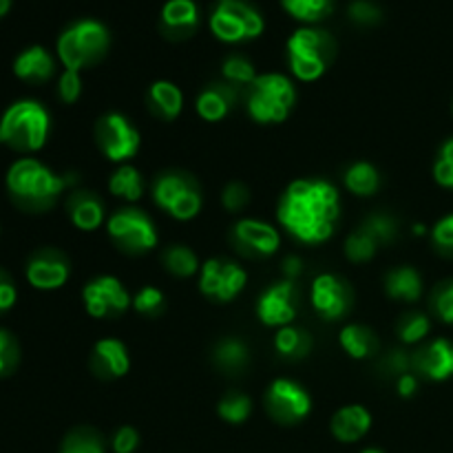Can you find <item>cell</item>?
Returning a JSON list of instances; mask_svg holds the SVG:
<instances>
[{
    "label": "cell",
    "mask_w": 453,
    "mask_h": 453,
    "mask_svg": "<svg viewBox=\"0 0 453 453\" xmlns=\"http://www.w3.org/2000/svg\"><path fill=\"white\" fill-rule=\"evenodd\" d=\"M140 445V434L133 427H119L113 436V451L115 453H133Z\"/></svg>",
    "instance_id": "obj_48"
},
{
    "label": "cell",
    "mask_w": 453,
    "mask_h": 453,
    "mask_svg": "<svg viewBox=\"0 0 453 453\" xmlns=\"http://www.w3.org/2000/svg\"><path fill=\"white\" fill-rule=\"evenodd\" d=\"M149 109L153 111L155 118L173 122L180 118L181 109H184V93L175 82L157 80L149 88Z\"/></svg>",
    "instance_id": "obj_25"
},
{
    "label": "cell",
    "mask_w": 453,
    "mask_h": 453,
    "mask_svg": "<svg viewBox=\"0 0 453 453\" xmlns=\"http://www.w3.org/2000/svg\"><path fill=\"white\" fill-rule=\"evenodd\" d=\"M310 299L314 310L321 314L326 321H339L352 310L354 295L352 288L345 283V279L336 277L332 273L319 274L310 288Z\"/></svg>",
    "instance_id": "obj_14"
},
{
    "label": "cell",
    "mask_w": 453,
    "mask_h": 453,
    "mask_svg": "<svg viewBox=\"0 0 453 453\" xmlns=\"http://www.w3.org/2000/svg\"><path fill=\"white\" fill-rule=\"evenodd\" d=\"M217 411H219L221 420H226L230 425H239L243 420H248V416L252 411V403L243 394H228V396H224L219 401Z\"/></svg>",
    "instance_id": "obj_37"
},
{
    "label": "cell",
    "mask_w": 453,
    "mask_h": 453,
    "mask_svg": "<svg viewBox=\"0 0 453 453\" xmlns=\"http://www.w3.org/2000/svg\"><path fill=\"white\" fill-rule=\"evenodd\" d=\"M385 290L392 299L396 301H407V303H414L423 295V279L410 265H403V268H394L392 273L385 279Z\"/></svg>",
    "instance_id": "obj_28"
},
{
    "label": "cell",
    "mask_w": 453,
    "mask_h": 453,
    "mask_svg": "<svg viewBox=\"0 0 453 453\" xmlns=\"http://www.w3.org/2000/svg\"><path fill=\"white\" fill-rule=\"evenodd\" d=\"M349 18H352L354 22H358V25H376V22L383 18V12H380L379 4L372 3V0H354V3L349 4Z\"/></svg>",
    "instance_id": "obj_45"
},
{
    "label": "cell",
    "mask_w": 453,
    "mask_h": 453,
    "mask_svg": "<svg viewBox=\"0 0 453 453\" xmlns=\"http://www.w3.org/2000/svg\"><path fill=\"white\" fill-rule=\"evenodd\" d=\"M396 389H398V394H401V396L410 398V396H414L416 389H418V380H416L414 374H410V372H407V374L398 376Z\"/></svg>",
    "instance_id": "obj_51"
},
{
    "label": "cell",
    "mask_w": 453,
    "mask_h": 453,
    "mask_svg": "<svg viewBox=\"0 0 453 453\" xmlns=\"http://www.w3.org/2000/svg\"><path fill=\"white\" fill-rule=\"evenodd\" d=\"M361 453H383L380 449H365V451H361Z\"/></svg>",
    "instance_id": "obj_54"
},
{
    "label": "cell",
    "mask_w": 453,
    "mask_h": 453,
    "mask_svg": "<svg viewBox=\"0 0 453 453\" xmlns=\"http://www.w3.org/2000/svg\"><path fill=\"white\" fill-rule=\"evenodd\" d=\"M221 73H224V80L233 87H250L257 80L255 66L248 58L243 56H230L226 58L224 65H221Z\"/></svg>",
    "instance_id": "obj_35"
},
{
    "label": "cell",
    "mask_w": 453,
    "mask_h": 453,
    "mask_svg": "<svg viewBox=\"0 0 453 453\" xmlns=\"http://www.w3.org/2000/svg\"><path fill=\"white\" fill-rule=\"evenodd\" d=\"M383 365L388 367L389 374L403 376V374H407V370H410V367H411V357H407V354L403 352V349H392V352H389L388 357H385Z\"/></svg>",
    "instance_id": "obj_49"
},
{
    "label": "cell",
    "mask_w": 453,
    "mask_h": 453,
    "mask_svg": "<svg viewBox=\"0 0 453 453\" xmlns=\"http://www.w3.org/2000/svg\"><path fill=\"white\" fill-rule=\"evenodd\" d=\"M234 248L242 255L252 257V259H261V257H273L279 250V233L274 226L265 224L259 219H242L234 224L233 234Z\"/></svg>",
    "instance_id": "obj_16"
},
{
    "label": "cell",
    "mask_w": 453,
    "mask_h": 453,
    "mask_svg": "<svg viewBox=\"0 0 453 453\" xmlns=\"http://www.w3.org/2000/svg\"><path fill=\"white\" fill-rule=\"evenodd\" d=\"M277 217L299 242L323 243L341 219V195L326 180H296L279 199Z\"/></svg>",
    "instance_id": "obj_1"
},
{
    "label": "cell",
    "mask_w": 453,
    "mask_h": 453,
    "mask_svg": "<svg viewBox=\"0 0 453 453\" xmlns=\"http://www.w3.org/2000/svg\"><path fill=\"white\" fill-rule=\"evenodd\" d=\"M109 190L111 195L124 199V202H137L144 195V180H142L140 171L135 166L122 164L109 177Z\"/></svg>",
    "instance_id": "obj_31"
},
{
    "label": "cell",
    "mask_w": 453,
    "mask_h": 453,
    "mask_svg": "<svg viewBox=\"0 0 453 453\" xmlns=\"http://www.w3.org/2000/svg\"><path fill=\"white\" fill-rule=\"evenodd\" d=\"M58 96L65 104H73L75 100H80L82 96V78H80V71L65 69V73L60 75V82H58Z\"/></svg>",
    "instance_id": "obj_44"
},
{
    "label": "cell",
    "mask_w": 453,
    "mask_h": 453,
    "mask_svg": "<svg viewBox=\"0 0 453 453\" xmlns=\"http://www.w3.org/2000/svg\"><path fill=\"white\" fill-rule=\"evenodd\" d=\"M211 29L224 42H242L264 31V18L243 0H219L212 9Z\"/></svg>",
    "instance_id": "obj_9"
},
{
    "label": "cell",
    "mask_w": 453,
    "mask_h": 453,
    "mask_svg": "<svg viewBox=\"0 0 453 453\" xmlns=\"http://www.w3.org/2000/svg\"><path fill=\"white\" fill-rule=\"evenodd\" d=\"M153 199L173 219L190 221L199 215L203 206L202 190L197 181L186 173L168 171L155 180Z\"/></svg>",
    "instance_id": "obj_7"
},
{
    "label": "cell",
    "mask_w": 453,
    "mask_h": 453,
    "mask_svg": "<svg viewBox=\"0 0 453 453\" xmlns=\"http://www.w3.org/2000/svg\"><path fill=\"white\" fill-rule=\"evenodd\" d=\"M71 274V265L62 252L47 248L35 252L27 264V281L35 290H58L66 283Z\"/></svg>",
    "instance_id": "obj_17"
},
{
    "label": "cell",
    "mask_w": 453,
    "mask_h": 453,
    "mask_svg": "<svg viewBox=\"0 0 453 453\" xmlns=\"http://www.w3.org/2000/svg\"><path fill=\"white\" fill-rule=\"evenodd\" d=\"M248 283L246 270L239 264L230 259H208L202 265L199 273V290L206 295L208 299L219 301V303H228L234 301L243 292Z\"/></svg>",
    "instance_id": "obj_11"
},
{
    "label": "cell",
    "mask_w": 453,
    "mask_h": 453,
    "mask_svg": "<svg viewBox=\"0 0 453 453\" xmlns=\"http://www.w3.org/2000/svg\"><path fill=\"white\" fill-rule=\"evenodd\" d=\"M162 264L173 277L180 279H188L193 277L195 273L199 270V259L190 248L186 246H171L164 250L162 255Z\"/></svg>",
    "instance_id": "obj_32"
},
{
    "label": "cell",
    "mask_w": 453,
    "mask_h": 453,
    "mask_svg": "<svg viewBox=\"0 0 453 453\" xmlns=\"http://www.w3.org/2000/svg\"><path fill=\"white\" fill-rule=\"evenodd\" d=\"M434 177L442 188L453 190V140L445 142L438 155L436 164H434Z\"/></svg>",
    "instance_id": "obj_41"
},
{
    "label": "cell",
    "mask_w": 453,
    "mask_h": 453,
    "mask_svg": "<svg viewBox=\"0 0 453 453\" xmlns=\"http://www.w3.org/2000/svg\"><path fill=\"white\" fill-rule=\"evenodd\" d=\"M434 246L445 255H453V215H447L445 219L434 226Z\"/></svg>",
    "instance_id": "obj_46"
},
{
    "label": "cell",
    "mask_w": 453,
    "mask_h": 453,
    "mask_svg": "<svg viewBox=\"0 0 453 453\" xmlns=\"http://www.w3.org/2000/svg\"><path fill=\"white\" fill-rule=\"evenodd\" d=\"M281 268H283V274H286V279H290V281H295V279L303 273V264H301L299 257H288V259L283 261Z\"/></svg>",
    "instance_id": "obj_52"
},
{
    "label": "cell",
    "mask_w": 453,
    "mask_h": 453,
    "mask_svg": "<svg viewBox=\"0 0 453 453\" xmlns=\"http://www.w3.org/2000/svg\"><path fill=\"white\" fill-rule=\"evenodd\" d=\"M212 361L219 367L221 372H228V374H239L248 367L250 363V349L243 343L242 339H224L217 343L215 352H212Z\"/></svg>",
    "instance_id": "obj_29"
},
{
    "label": "cell",
    "mask_w": 453,
    "mask_h": 453,
    "mask_svg": "<svg viewBox=\"0 0 453 453\" xmlns=\"http://www.w3.org/2000/svg\"><path fill=\"white\" fill-rule=\"evenodd\" d=\"M363 230L372 234V237L380 243H392L398 234V224L392 215H372L367 217L365 224L361 226Z\"/></svg>",
    "instance_id": "obj_39"
},
{
    "label": "cell",
    "mask_w": 453,
    "mask_h": 453,
    "mask_svg": "<svg viewBox=\"0 0 453 453\" xmlns=\"http://www.w3.org/2000/svg\"><path fill=\"white\" fill-rule=\"evenodd\" d=\"M339 343L348 352V357L357 358V361H365L379 352V339H376L374 332L365 326H358V323L345 326L341 330Z\"/></svg>",
    "instance_id": "obj_27"
},
{
    "label": "cell",
    "mask_w": 453,
    "mask_h": 453,
    "mask_svg": "<svg viewBox=\"0 0 453 453\" xmlns=\"http://www.w3.org/2000/svg\"><path fill=\"white\" fill-rule=\"evenodd\" d=\"M49 119L47 109L35 100H18L0 118V146L18 153H35L47 144Z\"/></svg>",
    "instance_id": "obj_3"
},
{
    "label": "cell",
    "mask_w": 453,
    "mask_h": 453,
    "mask_svg": "<svg viewBox=\"0 0 453 453\" xmlns=\"http://www.w3.org/2000/svg\"><path fill=\"white\" fill-rule=\"evenodd\" d=\"M332 434L341 442H357L370 432L372 414L363 405H345L332 416Z\"/></svg>",
    "instance_id": "obj_24"
},
{
    "label": "cell",
    "mask_w": 453,
    "mask_h": 453,
    "mask_svg": "<svg viewBox=\"0 0 453 453\" xmlns=\"http://www.w3.org/2000/svg\"><path fill=\"white\" fill-rule=\"evenodd\" d=\"M60 453H104V442L93 429H75L65 438Z\"/></svg>",
    "instance_id": "obj_36"
},
{
    "label": "cell",
    "mask_w": 453,
    "mask_h": 453,
    "mask_svg": "<svg viewBox=\"0 0 453 453\" xmlns=\"http://www.w3.org/2000/svg\"><path fill=\"white\" fill-rule=\"evenodd\" d=\"M16 296H18L16 286L12 283L9 274H4L3 270H0V312L12 308V305L16 303Z\"/></svg>",
    "instance_id": "obj_50"
},
{
    "label": "cell",
    "mask_w": 453,
    "mask_h": 453,
    "mask_svg": "<svg viewBox=\"0 0 453 453\" xmlns=\"http://www.w3.org/2000/svg\"><path fill=\"white\" fill-rule=\"evenodd\" d=\"M66 212L71 217V224L82 233L97 230L104 224L106 217L104 202L93 190H73L66 199Z\"/></svg>",
    "instance_id": "obj_21"
},
{
    "label": "cell",
    "mask_w": 453,
    "mask_h": 453,
    "mask_svg": "<svg viewBox=\"0 0 453 453\" xmlns=\"http://www.w3.org/2000/svg\"><path fill=\"white\" fill-rule=\"evenodd\" d=\"M91 367L100 379H122L131 370V357L122 341H97L91 354Z\"/></svg>",
    "instance_id": "obj_19"
},
{
    "label": "cell",
    "mask_w": 453,
    "mask_h": 453,
    "mask_svg": "<svg viewBox=\"0 0 453 453\" xmlns=\"http://www.w3.org/2000/svg\"><path fill=\"white\" fill-rule=\"evenodd\" d=\"M13 73L29 84H42L56 73V62L44 47H29L13 62Z\"/></svg>",
    "instance_id": "obj_23"
},
{
    "label": "cell",
    "mask_w": 453,
    "mask_h": 453,
    "mask_svg": "<svg viewBox=\"0 0 453 453\" xmlns=\"http://www.w3.org/2000/svg\"><path fill=\"white\" fill-rule=\"evenodd\" d=\"M250 202V190L242 181H230L221 193V206L228 212H242Z\"/></svg>",
    "instance_id": "obj_42"
},
{
    "label": "cell",
    "mask_w": 453,
    "mask_h": 453,
    "mask_svg": "<svg viewBox=\"0 0 453 453\" xmlns=\"http://www.w3.org/2000/svg\"><path fill=\"white\" fill-rule=\"evenodd\" d=\"M283 7L303 22H319L330 16L334 0H281Z\"/></svg>",
    "instance_id": "obj_33"
},
{
    "label": "cell",
    "mask_w": 453,
    "mask_h": 453,
    "mask_svg": "<svg viewBox=\"0 0 453 453\" xmlns=\"http://www.w3.org/2000/svg\"><path fill=\"white\" fill-rule=\"evenodd\" d=\"M20 349H18L16 339L7 330H0V376H7L16 370Z\"/></svg>",
    "instance_id": "obj_43"
},
{
    "label": "cell",
    "mask_w": 453,
    "mask_h": 453,
    "mask_svg": "<svg viewBox=\"0 0 453 453\" xmlns=\"http://www.w3.org/2000/svg\"><path fill=\"white\" fill-rule=\"evenodd\" d=\"M109 237L128 255H144L157 246V230L140 208H119L106 219Z\"/></svg>",
    "instance_id": "obj_8"
},
{
    "label": "cell",
    "mask_w": 453,
    "mask_h": 453,
    "mask_svg": "<svg viewBox=\"0 0 453 453\" xmlns=\"http://www.w3.org/2000/svg\"><path fill=\"white\" fill-rule=\"evenodd\" d=\"M434 310L442 321L453 326V281H447L445 286L438 288L436 296H434Z\"/></svg>",
    "instance_id": "obj_47"
},
{
    "label": "cell",
    "mask_w": 453,
    "mask_h": 453,
    "mask_svg": "<svg viewBox=\"0 0 453 453\" xmlns=\"http://www.w3.org/2000/svg\"><path fill=\"white\" fill-rule=\"evenodd\" d=\"M379 248V242L363 228L354 230V233L345 239V257H348L349 261H354V264H365V261L374 259Z\"/></svg>",
    "instance_id": "obj_34"
},
{
    "label": "cell",
    "mask_w": 453,
    "mask_h": 453,
    "mask_svg": "<svg viewBox=\"0 0 453 453\" xmlns=\"http://www.w3.org/2000/svg\"><path fill=\"white\" fill-rule=\"evenodd\" d=\"M133 308L144 317H157L164 310V292L159 288L146 286L133 296Z\"/></svg>",
    "instance_id": "obj_40"
},
{
    "label": "cell",
    "mask_w": 453,
    "mask_h": 453,
    "mask_svg": "<svg viewBox=\"0 0 453 453\" xmlns=\"http://www.w3.org/2000/svg\"><path fill=\"white\" fill-rule=\"evenodd\" d=\"M411 367L429 380H447L453 376V343L447 339L432 341L411 357Z\"/></svg>",
    "instance_id": "obj_18"
},
{
    "label": "cell",
    "mask_w": 453,
    "mask_h": 453,
    "mask_svg": "<svg viewBox=\"0 0 453 453\" xmlns=\"http://www.w3.org/2000/svg\"><path fill=\"white\" fill-rule=\"evenodd\" d=\"M336 56V42L327 31L317 27H301L288 40V62L301 82L321 78Z\"/></svg>",
    "instance_id": "obj_4"
},
{
    "label": "cell",
    "mask_w": 453,
    "mask_h": 453,
    "mask_svg": "<svg viewBox=\"0 0 453 453\" xmlns=\"http://www.w3.org/2000/svg\"><path fill=\"white\" fill-rule=\"evenodd\" d=\"M345 188L357 197H372L380 188V175L374 164L357 162L345 171Z\"/></svg>",
    "instance_id": "obj_30"
},
{
    "label": "cell",
    "mask_w": 453,
    "mask_h": 453,
    "mask_svg": "<svg viewBox=\"0 0 453 453\" xmlns=\"http://www.w3.org/2000/svg\"><path fill=\"white\" fill-rule=\"evenodd\" d=\"M237 100L239 88L224 80V82L208 84V87L197 96L195 109H197L199 118L206 119V122H221V119L234 109Z\"/></svg>",
    "instance_id": "obj_22"
},
{
    "label": "cell",
    "mask_w": 453,
    "mask_h": 453,
    "mask_svg": "<svg viewBox=\"0 0 453 453\" xmlns=\"http://www.w3.org/2000/svg\"><path fill=\"white\" fill-rule=\"evenodd\" d=\"M82 301L93 319H115L127 312L128 305L133 303L122 281L118 277H111V274L87 283L82 290Z\"/></svg>",
    "instance_id": "obj_13"
},
{
    "label": "cell",
    "mask_w": 453,
    "mask_h": 453,
    "mask_svg": "<svg viewBox=\"0 0 453 453\" xmlns=\"http://www.w3.org/2000/svg\"><path fill=\"white\" fill-rule=\"evenodd\" d=\"M314 339L308 330L296 326L279 327L274 334V352L286 361H301L312 352Z\"/></svg>",
    "instance_id": "obj_26"
},
{
    "label": "cell",
    "mask_w": 453,
    "mask_h": 453,
    "mask_svg": "<svg viewBox=\"0 0 453 453\" xmlns=\"http://www.w3.org/2000/svg\"><path fill=\"white\" fill-rule=\"evenodd\" d=\"M96 140L111 162H128L142 146V135L122 113L102 115L96 127Z\"/></svg>",
    "instance_id": "obj_10"
},
{
    "label": "cell",
    "mask_w": 453,
    "mask_h": 453,
    "mask_svg": "<svg viewBox=\"0 0 453 453\" xmlns=\"http://www.w3.org/2000/svg\"><path fill=\"white\" fill-rule=\"evenodd\" d=\"M73 184V175H60L34 157L18 159L7 173L9 195L18 206L31 212L51 208L58 197Z\"/></svg>",
    "instance_id": "obj_2"
},
{
    "label": "cell",
    "mask_w": 453,
    "mask_h": 453,
    "mask_svg": "<svg viewBox=\"0 0 453 453\" xmlns=\"http://www.w3.org/2000/svg\"><path fill=\"white\" fill-rule=\"evenodd\" d=\"M429 327H432V323H429V319L425 317V314L411 312V314H405V317L398 321L396 330L403 343L414 345V343H420V341L429 334Z\"/></svg>",
    "instance_id": "obj_38"
},
{
    "label": "cell",
    "mask_w": 453,
    "mask_h": 453,
    "mask_svg": "<svg viewBox=\"0 0 453 453\" xmlns=\"http://www.w3.org/2000/svg\"><path fill=\"white\" fill-rule=\"evenodd\" d=\"M296 283L290 279L277 281L270 286L257 301V317L268 327L292 326L296 319V303H299Z\"/></svg>",
    "instance_id": "obj_15"
},
{
    "label": "cell",
    "mask_w": 453,
    "mask_h": 453,
    "mask_svg": "<svg viewBox=\"0 0 453 453\" xmlns=\"http://www.w3.org/2000/svg\"><path fill=\"white\" fill-rule=\"evenodd\" d=\"M9 4H12V0H0V16L9 12Z\"/></svg>",
    "instance_id": "obj_53"
},
{
    "label": "cell",
    "mask_w": 453,
    "mask_h": 453,
    "mask_svg": "<svg viewBox=\"0 0 453 453\" xmlns=\"http://www.w3.org/2000/svg\"><path fill=\"white\" fill-rule=\"evenodd\" d=\"M197 22L199 12L193 0H168L159 13V29L171 40L188 38L197 29Z\"/></svg>",
    "instance_id": "obj_20"
},
{
    "label": "cell",
    "mask_w": 453,
    "mask_h": 453,
    "mask_svg": "<svg viewBox=\"0 0 453 453\" xmlns=\"http://www.w3.org/2000/svg\"><path fill=\"white\" fill-rule=\"evenodd\" d=\"M265 410L277 423L295 425L301 423L312 410V398L290 379H277L270 383L265 392Z\"/></svg>",
    "instance_id": "obj_12"
},
{
    "label": "cell",
    "mask_w": 453,
    "mask_h": 453,
    "mask_svg": "<svg viewBox=\"0 0 453 453\" xmlns=\"http://www.w3.org/2000/svg\"><path fill=\"white\" fill-rule=\"evenodd\" d=\"M248 113L259 124L286 122L296 104V88L290 78L281 73L257 75L248 87Z\"/></svg>",
    "instance_id": "obj_5"
},
{
    "label": "cell",
    "mask_w": 453,
    "mask_h": 453,
    "mask_svg": "<svg viewBox=\"0 0 453 453\" xmlns=\"http://www.w3.org/2000/svg\"><path fill=\"white\" fill-rule=\"evenodd\" d=\"M109 49V31L97 20H80L58 38V56L65 69L80 71L96 65Z\"/></svg>",
    "instance_id": "obj_6"
}]
</instances>
